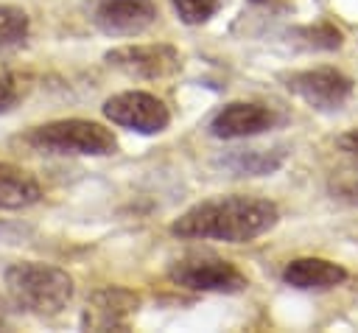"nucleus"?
<instances>
[{"label":"nucleus","mask_w":358,"mask_h":333,"mask_svg":"<svg viewBox=\"0 0 358 333\" xmlns=\"http://www.w3.org/2000/svg\"><path fill=\"white\" fill-rule=\"evenodd\" d=\"M92 20L109 36H134L157 20V6L154 0H98Z\"/></svg>","instance_id":"nucleus-9"},{"label":"nucleus","mask_w":358,"mask_h":333,"mask_svg":"<svg viewBox=\"0 0 358 333\" xmlns=\"http://www.w3.org/2000/svg\"><path fill=\"white\" fill-rule=\"evenodd\" d=\"M25 143L45 154H90V157H106V154H115L117 148L112 129L95 120H81V118L34 126L25 134Z\"/></svg>","instance_id":"nucleus-3"},{"label":"nucleus","mask_w":358,"mask_h":333,"mask_svg":"<svg viewBox=\"0 0 358 333\" xmlns=\"http://www.w3.org/2000/svg\"><path fill=\"white\" fill-rule=\"evenodd\" d=\"M28 14L17 6H0V50L20 45L28 36Z\"/></svg>","instance_id":"nucleus-13"},{"label":"nucleus","mask_w":358,"mask_h":333,"mask_svg":"<svg viewBox=\"0 0 358 333\" xmlns=\"http://www.w3.org/2000/svg\"><path fill=\"white\" fill-rule=\"evenodd\" d=\"M274 120H277L274 112L263 104L232 101L215 112V118L210 120V132L218 140H241V137H252V134L271 129Z\"/></svg>","instance_id":"nucleus-10"},{"label":"nucleus","mask_w":358,"mask_h":333,"mask_svg":"<svg viewBox=\"0 0 358 333\" xmlns=\"http://www.w3.org/2000/svg\"><path fill=\"white\" fill-rule=\"evenodd\" d=\"M39 199L42 187L28 171L11 162H0V210H22L36 204Z\"/></svg>","instance_id":"nucleus-12"},{"label":"nucleus","mask_w":358,"mask_h":333,"mask_svg":"<svg viewBox=\"0 0 358 333\" xmlns=\"http://www.w3.org/2000/svg\"><path fill=\"white\" fill-rule=\"evenodd\" d=\"M179 20L187 25H201L210 17H215V11L224 6V0H171Z\"/></svg>","instance_id":"nucleus-15"},{"label":"nucleus","mask_w":358,"mask_h":333,"mask_svg":"<svg viewBox=\"0 0 358 333\" xmlns=\"http://www.w3.org/2000/svg\"><path fill=\"white\" fill-rule=\"evenodd\" d=\"M280 218L274 201L263 196H215L207 201L193 204L185 210L173 224L171 232L179 238H201V241H227V243H246L263 232H268Z\"/></svg>","instance_id":"nucleus-1"},{"label":"nucleus","mask_w":358,"mask_h":333,"mask_svg":"<svg viewBox=\"0 0 358 333\" xmlns=\"http://www.w3.org/2000/svg\"><path fill=\"white\" fill-rule=\"evenodd\" d=\"M6 291L11 302L39 319L59 316L73 299V277L42 260H20L6 269Z\"/></svg>","instance_id":"nucleus-2"},{"label":"nucleus","mask_w":358,"mask_h":333,"mask_svg":"<svg viewBox=\"0 0 358 333\" xmlns=\"http://www.w3.org/2000/svg\"><path fill=\"white\" fill-rule=\"evenodd\" d=\"M341 148H344V151H347L352 160H358V126L341 137Z\"/></svg>","instance_id":"nucleus-18"},{"label":"nucleus","mask_w":358,"mask_h":333,"mask_svg":"<svg viewBox=\"0 0 358 333\" xmlns=\"http://www.w3.org/2000/svg\"><path fill=\"white\" fill-rule=\"evenodd\" d=\"M249 3H257V6H263V3H271V0H249Z\"/></svg>","instance_id":"nucleus-19"},{"label":"nucleus","mask_w":358,"mask_h":333,"mask_svg":"<svg viewBox=\"0 0 358 333\" xmlns=\"http://www.w3.org/2000/svg\"><path fill=\"white\" fill-rule=\"evenodd\" d=\"M285 87L319 112L341 109L352 95V78L336 67H313V70L294 73Z\"/></svg>","instance_id":"nucleus-6"},{"label":"nucleus","mask_w":358,"mask_h":333,"mask_svg":"<svg viewBox=\"0 0 358 333\" xmlns=\"http://www.w3.org/2000/svg\"><path fill=\"white\" fill-rule=\"evenodd\" d=\"M299 36H305V42L310 48H324V50H333L341 45V31L330 22H319V25H310V28H299L296 31Z\"/></svg>","instance_id":"nucleus-16"},{"label":"nucleus","mask_w":358,"mask_h":333,"mask_svg":"<svg viewBox=\"0 0 358 333\" xmlns=\"http://www.w3.org/2000/svg\"><path fill=\"white\" fill-rule=\"evenodd\" d=\"M103 115L112 123L140 132V134H159L171 123L168 106L157 95L143 92V90H129V92H117V95L106 98Z\"/></svg>","instance_id":"nucleus-5"},{"label":"nucleus","mask_w":358,"mask_h":333,"mask_svg":"<svg viewBox=\"0 0 358 333\" xmlns=\"http://www.w3.org/2000/svg\"><path fill=\"white\" fill-rule=\"evenodd\" d=\"M282 162V154H277L274 160H271V151L266 154V151H260V148H249V151H238L232 160H229V165L235 168V171H246V173H268V171H274L277 165Z\"/></svg>","instance_id":"nucleus-14"},{"label":"nucleus","mask_w":358,"mask_h":333,"mask_svg":"<svg viewBox=\"0 0 358 333\" xmlns=\"http://www.w3.org/2000/svg\"><path fill=\"white\" fill-rule=\"evenodd\" d=\"M140 311V297L123 285L98 288L81 313V327L87 330H126L131 316Z\"/></svg>","instance_id":"nucleus-8"},{"label":"nucleus","mask_w":358,"mask_h":333,"mask_svg":"<svg viewBox=\"0 0 358 333\" xmlns=\"http://www.w3.org/2000/svg\"><path fill=\"white\" fill-rule=\"evenodd\" d=\"M25 95V84L17 73L0 70V112H8L17 106V101Z\"/></svg>","instance_id":"nucleus-17"},{"label":"nucleus","mask_w":358,"mask_h":333,"mask_svg":"<svg viewBox=\"0 0 358 333\" xmlns=\"http://www.w3.org/2000/svg\"><path fill=\"white\" fill-rule=\"evenodd\" d=\"M282 280L291 288L324 291V288H336L338 283H344L347 269L333 260H324V257H294L291 263H285Z\"/></svg>","instance_id":"nucleus-11"},{"label":"nucleus","mask_w":358,"mask_h":333,"mask_svg":"<svg viewBox=\"0 0 358 333\" xmlns=\"http://www.w3.org/2000/svg\"><path fill=\"white\" fill-rule=\"evenodd\" d=\"M168 277L187 291L238 294L249 285L246 274L235 263L215 257V255H185L173 260V266L168 269Z\"/></svg>","instance_id":"nucleus-4"},{"label":"nucleus","mask_w":358,"mask_h":333,"mask_svg":"<svg viewBox=\"0 0 358 333\" xmlns=\"http://www.w3.org/2000/svg\"><path fill=\"white\" fill-rule=\"evenodd\" d=\"M106 64L137 78H165L182 67V56L171 45H120L106 50Z\"/></svg>","instance_id":"nucleus-7"}]
</instances>
